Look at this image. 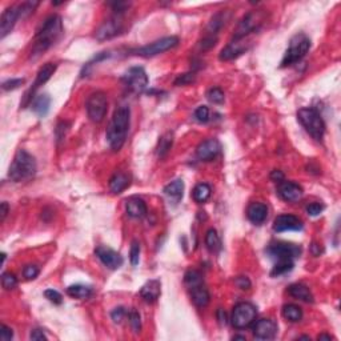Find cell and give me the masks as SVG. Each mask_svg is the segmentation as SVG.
Returning <instances> with one entry per match:
<instances>
[{"instance_id": "46", "label": "cell", "mask_w": 341, "mask_h": 341, "mask_svg": "<svg viewBox=\"0 0 341 341\" xmlns=\"http://www.w3.org/2000/svg\"><path fill=\"white\" fill-rule=\"evenodd\" d=\"M125 316H127V311H125L123 307L115 308V309L111 312V317H112L113 322H116V324H120Z\"/></svg>"}, {"instance_id": "55", "label": "cell", "mask_w": 341, "mask_h": 341, "mask_svg": "<svg viewBox=\"0 0 341 341\" xmlns=\"http://www.w3.org/2000/svg\"><path fill=\"white\" fill-rule=\"evenodd\" d=\"M317 340H333V337H332V336H329V334H320L319 337H317Z\"/></svg>"}, {"instance_id": "14", "label": "cell", "mask_w": 341, "mask_h": 341, "mask_svg": "<svg viewBox=\"0 0 341 341\" xmlns=\"http://www.w3.org/2000/svg\"><path fill=\"white\" fill-rule=\"evenodd\" d=\"M121 30H123V23L120 20V16H115L99 27V30L95 34V38L99 41L109 40L120 34Z\"/></svg>"}, {"instance_id": "10", "label": "cell", "mask_w": 341, "mask_h": 341, "mask_svg": "<svg viewBox=\"0 0 341 341\" xmlns=\"http://www.w3.org/2000/svg\"><path fill=\"white\" fill-rule=\"evenodd\" d=\"M262 22L264 20H262V15L260 12H249V14H247L241 19V22L239 23V26H237L236 31H235V35H233V40H240V39H244L249 34H253L256 31H259Z\"/></svg>"}, {"instance_id": "48", "label": "cell", "mask_w": 341, "mask_h": 341, "mask_svg": "<svg viewBox=\"0 0 341 341\" xmlns=\"http://www.w3.org/2000/svg\"><path fill=\"white\" fill-rule=\"evenodd\" d=\"M14 337V332L10 326H7L6 324L0 326V340L2 341H10Z\"/></svg>"}, {"instance_id": "1", "label": "cell", "mask_w": 341, "mask_h": 341, "mask_svg": "<svg viewBox=\"0 0 341 341\" xmlns=\"http://www.w3.org/2000/svg\"><path fill=\"white\" fill-rule=\"evenodd\" d=\"M63 34V23L59 15H51L45 19L44 24L36 34L34 47L31 51V59H38L43 53L52 47Z\"/></svg>"}, {"instance_id": "21", "label": "cell", "mask_w": 341, "mask_h": 341, "mask_svg": "<svg viewBox=\"0 0 341 341\" xmlns=\"http://www.w3.org/2000/svg\"><path fill=\"white\" fill-rule=\"evenodd\" d=\"M161 293V283L160 280H150L143 285L140 289V296L146 303H155L160 297Z\"/></svg>"}, {"instance_id": "13", "label": "cell", "mask_w": 341, "mask_h": 341, "mask_svg": "<svg viewBox=\"0 0 341 341\" xmlns=\"http://www.w3.org/2000/svg\"><path fill=\"white\" fill-rule=\"evenodd\" d=\"M253 337L256 340H274L278 334V324L272 319H261L253 322Z\"/></svg>"}, {"instance_id": "30", "label": "cell", "mask_w": 341, "mask_h": 341, "mask_svg": "<svg viewBox=\"0 0 341 341\" xmlns=\"http://www.w3.org/2000/svg\"><path fill=\"white\" fill-rule=\"evenodd\" d=\"M67 293L68 296L74 297V299L84 300V299H88V297L92 295V288H91V287H87V285L75 284L71 285V287H68Z\"/></svg>"}, {"instance_id": "5", "label": "cell", "mask_w": 341, "mask_h": 341, "mask_svg": "<svg viewBox=\"0 0 341 341\" xmlns=\"http://www.w3.org/2000/svg\"><path fill=\"white\" fill-rule=\"evenodd\" d=\"M309 48H311V40L305 35L300 34L293 36L289 43V48L285 51L284 57L281 60V67H289L300 61L307 55Z\"/></svg>"}, {"instance_id": "47", "label": "cell", "mask_w": 341, "mask_h": 341, "mask_svg": "<svg viewBox=\"0 0 341 341\" xmlns=\"http://www.w3.org/2000/svg\"><path fill=\"white\" fill-rule=\"evenodd\" d=\"M322 211H324V206L320 204V202H312V204H309V206L307 207V214L309 215V216H313V218H315V216H319Z\"/></svg>"}, {"instance_id": "37", "label": "cell", "mask_w": 341, "mask_h": 341, "mask_svg": "<svg viewBox=\"0 0 341 341\" xmlns=\"http://www.w3.org/2000/svg\"><path fill=\"white\" fill-rule=\"evenodd\" d=\"M207 98H208V100H210L211 103H214V104H221V103L224 101L225 96L224 92H223L220 88L215 87V88H211V90L207 92Z\"/></svg>"}, {"instance_id": "41", "label": "cell", "mask_w": 341, "mask_h": 341, "mask_svg": "<svg viewBox=\"0 0 341 341\" xmlns=\"http://www.w3.org/2000/svg\"><path fill=\"white\" fill-rule=\"evenodd\" d=\"M195 119L199 123H207L210 120V108L207 105H200L195 111Z\"/></svg>"}, {"instance_id": "54", "label": "cell", "mask_w": 341, "mask_h": 341, "mask_svg": "<svg viewBox=\"0 0 341 341\" xmlns=\"http://www.w3.org/2000/svg\"><path fill=\"white\" fill-rule=\"evenodd\" d=\"M218 320L221 325H225L227 324V316H225V312L223 309H219L218 311Z\"/></svg>"}, {"instance_id": "17", "label": "cell", "mask_w": 341, "mask_h": 341, "mask_svg": "<svg viewBox=\"0 0 341 341\" xmlns=\"http://www.w3.org/2000/svg\"><path fill=\"white\" fill-rule=\"evenodd\" d=\"M278 193L285 201L296 202L303 197L304 191L299 184L293 183V181L283 180L278 185Z\"/></svg>"}, {"instance_id": "38", "label": "cell", "mask_w": 341, "mask_h": 341, "mask_svg": "<svg viewBox=\"0 0 341 341\" xmlns=\"http://www.w3.org/2000/svg\"><path fill=\"white\" fill-rule=\"evenodd\" d=\"M184 281H185V284L191 288L193 285H197L200 283H202V276L200 272L197 270H188L185 276H184Z\"/></svg>"}, {"instance_id": "40", "label": "cell", "mask_w": 341, "mask_h": 341, "mask_svg": "<svg viewBox=\"0 0 341 341\" xmlns=\"http://www.w3.org/2000/svg\"><path fill=\"white\" fill-rule=\"evenodd\" d=\"M128 319H129V322H131L132 329L135 333H139L140 329H142V320H140V315L139 312H136L135 309H132L129 313H128Z\"/></svg>"}, {"instance_id": "4", "label": "cell", "mask_w": 341, "mask_h": 341, "mask_svg": "<svg viewBox=\"0 0 341 341\" xmlns=\"http://www.w3.org/2000/svg\"><path fill=\"white\" fill-rule=\"evenodd\" d=\"M297 120L305 128V131L316 140L321 142L325 133V123L315 108H301L297 111Z\"/></svg>"}, {"instance_id": "6", "label": "cell", "mask_w": 341, "mask_h": 341, "mask_svg": "<svg viewBox=\"0 0 341 341\" xmlns=\"http://www.w3.org/2000/svg\"><path fill=\"white\" fill-rule=\"evenodd\" d=\"M257 309L251 303H239L235 305L231 316V322L236 329H245L256 321Z\"/></svg>"}, {"instance_id": "23", "label": "cell", "mask_w": 341, "mask_h": 341, "mask_svg": "<svg viewBox=\"0 0 341 341\" xmlns=\"http://www.w3.org/2000/svg\"><path fill=\"white\" fill-rule=\"evenodd\" d=\"M247 216L251 223L256 225H261L268 218V207L262 202H252L248 207Z\"/></svg>"}, {"instance_id": "43", "label": "cell", "mask_w": 341, "mask_h": 341, "mask_svg": "<svg viewBox=\"0 0 341 341\" xmlns=\"http://www.w3.org/2000/svg\"><path fill=\"white\" fill-rule=\"evenodd\" d=\"M40 274V269H39L36 265H26L24 269H23V276L27 279V280H34L36 279Z\"/></svg>"}, {"instance_id": "56", "label": "cell", "mask_w": 341, "mask_h": 341, "mask_svg": "<svg viewBox=\"0 0 341 341\" xmlns=\"http://www.w3.org/2000/svg\"><path fill=\"white\" fill-rule=\"evenodd\" d=\"M233 340H245V336H233Z\"/></svg>"}, {"instance_id": "2", "label": "cell", "mask_w": 341, "mask_h": 341, "mask_svg": "<svg viewBox=\"0 0 341 341\" xmlns=\"http://www.w3.org/2000/svg\"><path fill=\"white\" fill-rule=\"evenodd\" d=\"M129 123H131V109L128 105H120L113 112L112 120L105 133L111 150L119 151L124 146L129 131Z\"/></svg>"}, {"instance_id": "34", "label": "cell", "mask_w": 341, "mask_h": 341, "mask_svg": "<svg viewBox=\"0 0 341 341\" xmlns=\"http://www.w3.org/2000/svg\"><path fill=\"white\" fill-rule=\"evenodd\" d=\"M225 24V14L224 12H221V14H218V15H215L212 19H211L210 24L207 27V31H208V34L210 36H216L219 31L221 30V27Z\"/></svg>"}, {"instance_id": "8", "label": "cell", "mask_w": 341, "mask_h": 341, "mask_svg": "<svg viewBox=\"0 0 341 341\" xmlns=\"http://www.w3.org/2000/svg\"><path fill=\"white\" fill-rule=\"evenodd\" d=\"M177 44H179V38L177 36H165V38L159 39V40L154 41L151 44L140 47V48L136 49L135 52L136 55L143 57H154L156 55L165 52V51L175 48Z\"/></svg>"}, {"instance_id": "19", "label": "cell", "mask_w": 341, "mask_h": 341, "mask_svg": "<svg viewBox=\"0 0 341 341\" xmlns=\"http://www.w3.org/2000/svg\"><path fill=\"white\" fill-rule=\"evenodd\" d=\"M303 223L299 218L293 215H280L275 219L274 231L278 233L288 232V231H301Z\"/></svg>"}, {"instance_id": "25", "label": "cell", "mask_w": 341, "mask_h": 341, "mask_svg": "<svg viewBox=\"0 0 341 341\" xmlns=\"http://www.w3.org/2000/svg\"><path fill=\"white\" fill-rule=\"evenodd\" d=\"M129 183H131V179L128 175L123 172L115 173L111 180H109V189L112 193H121L124 189H127L129 187Z\"/></svg>"}, {"instance_id": "51", "label": "cell", "mask_w": 341, "mask_h": 341, "mask_svg": "<svg viewBox=\"0 0 341 341\" xmlns=\"http://www.w3.org/2000/svg\"><path fill=\"white\" fill-rule=\"evenodd\" d=\"M31 340H36V341H41V340H47V336L44 334V332L41 329H34L31 332L30 334Z\"/></svg>"}, {"instance_id": "27", "label": "cell", "mask_w": 341, "mask_h": 341, "mask_svg": "<svg viewBox=\"0 0 341 341\" xmlns=\"http://www.w3.org/2000/svg\"><path fill=\"white\" fill-rule=\"evenodd\" d=\"M32 109L34 112L40 117H44L49 111V107H51V98L48 95H39L32 101Z\"/></svg>"}, {"instance_id": "35", "label": "cell", "mask_w": 341, "mask_h": 341, "mask_svg": "<svg viewBox=\"0 0 341 341\" xmlns=\"http://www.w3.org/2000/svg\"><path fill=\"white\" fill-rule=\"evenodd\" d=\"M293 265H295V262L293 260H278L276 264H275L274 269L270 272L272 276H281V275L287 274L289 270L293 269Z\"/></svg>"}, {"instance_id": "15", "label": "cell", "mask_w": 341, "mask_h": 341, "mask_svg": "<svg viewBox=\"0 0 341 341\" xmlns=\"http://www.w3.org/2000/svg\"><path fill=\"white\" fill-rule=\"evenodd\" d=\"M22 18L20 15L19 6H12V7H8L6 11L2 14V18H0V38L4 39L7 36L10 32L12 31V28L15 27L16 22Z\"/></svg>"}, {"instance_id": "50", "label": "cell", "mask_w": 341, "mask_h": 341, "mask_svg": "<svg viewBox=\"0 0 341 341\" xmlns=\"http://www.w3.org/2000/svg\"><path fill=\"white\" fill-rule=\"evenodd\" d=\"M235 284H236L240 289H244V291L251 288V285H252L251 281H249V279H248L247 276H239V278L235 280Z\"/></svg>"}, {"instance_id": "53", "label": "cell", "mask_w": 341, "mask_h": 341, "mask_svg": "<svg viewBox=\"0 0 341 341\" xmlns=\"http://www.w3.org/2000/svg\"><path fill=\"white\" fill-rule=\"evenodd\" d=\"M8 204L6 201H3L2 204H0V215H2V221L6 220V218H7L8 215Z\"/></svg>"}, {"instance_id": "45", "label": "cell", "mask_w": 341, "mask_h": 341, "mask_svg": "<svg viewBox=\"0 0 341 341\" xmlns=\"http://www.w3.org/2000/svg\"><path fill=\"white\" fill-rule=\"evenodd\" d=\"M24 83H26L24 79H10L6 80V82L2 84V88H3L4 91H12L16 90V88H19V87L23 86Z\"/></svg>"}, {"instance_id": "26", "label": "cell", "mask_w": 341, "mask_h": 341, "mask_svg": "<svg viewBox=\"0 0 341 341\" xmlns=\"http://www.w3.org/2000/svg\"><path fill=\"white\" fill-rule=\"evenodd\" d=\"M288 293L297 300L305 301V303H313V295L309 291L307 285L304 284H292L288 288Z\"/></svg>"}, {"instance_id": "32", "label": "cell", "mask_w": 341, "mask_h": 341, "mask_svg": "<svg viewBox=\"0 0 341 341\" xmlns=\"http://www.w3.org/2000/svg\"><path fill=\"white\" fill-rule=\"evenodd\" d=\"M173 144V135L172 132H167L164 135L161 136L160 140H159L158 148H156V154H158L159 158H164L167 156V154L169 152V150L172 148Z\"/></svg>"}, {"instance_id": "9", "label": "cell", "mask_w": 341, "mask_h": 341, "mask_svg": "<svg viewBox=\"0 0 341 341\" xmlns=\"http://www.w3.org/2000/svg\"><path fill=\"white\" fill-rule=\"evenodd\" d=\"M55 71H56V64L55 63H45L44 65L39 70L34 86L31 87L30 90L27 91L26 94H24V96H23V100L22 103H20V107H22V108H26L28 104H32V99L35 98L34 95L35 92H36V90H38L39 87L48 82V80L52 78L53 74H55Z\"/></svg>"}, {"instance_id": "16", "label": "cell", "mask_w": 341, "mask_h": 341, "mask_svg": "<svg viewBox=\"0 0 341 341\" xmlns=\"http://www.w3.org/2000/svg\"><path fill=\"white\" fill-rule=\"evenodd\" d=\"M95 255L98 256V259L103 262V265H105L109 269H119L124 262L120 253H117L116 251H113L111 248L98 247L95 249Z\"/></svg>"}, {"instance_id": "24", "label": "cell", "mask_w": 341, "mask_h": 341, "mask_svg": "<svg viewBox=\"0 0 341 341\" xmlns=\"http://www.w3.org/2000/svg\"><path fill=\"white\" fill-rule=\"evenodd\" d=\"M189 289H191L192 301L195 303L196 307L204 308L210 304L211 300L210 292H208V289L206 288V285L202 284V283H200V284L197 285H193V287H191Z\"/></svg>"}, {"instance_id": "44", "label": "cell", "mask_w": 341, "mask_h": 341, "mask_svg": "<svg viewBox=\"0 0 341 341\" xmlns=\"http://www.w3.org/2000/svg\"><path fill=\"white\" fill-rule=\"evenodd\" d=\"M44 296L45 299H48L51 303L57 304V305L63 303V296H61L57 291H55V289H47L44 292Z\"/></svg>"}, {"instance_id": "11", "label": "cell", "mask_w": 341, "mask_h": 341, "mask_svg": "<svg viewBox=\"0 0 341 341\" xmlns=\"http://www.w3.org/2000/svg\"><path fill=\"white\" fill-rule=\"evenodd\" d=\"M266 253L276 261L278 260H293L300 256L301 248L296 244L275 243L268 247Z\"/></svg>"}, {"instance_id": "28", "label": "cell", "mask_w": 341, "mask_h": 341, "mask_svg": "<svg viewBox=\"0 0 341 341\" xmlns=\"http://www.w3.org/2000/svg\"><path fill=\"white\" fill-rule=\"evenodd\" d=\"M165 196H168L169 199L175 200V201H179V200L183 197L184 193V181L177 179V180L169 183L168 185H165L164 188Z\"/></svg>"}, {"instance_id": "42", "label": "cell", "mask_w": 341, "mask_h": 341, "mask_svg": "<svg viewBox=\"0 0 341 341\" xmlns=\"http://www.w3.org/2000/svg\"><path fill=\"white\" fill-rule=\"evenodd\" d=\"M195 72H187V74H183L175 80V86H188V84H191V83L195 82Z\"/></svg>"}, {"instance_id": "7", "label": "cell", "mask_w": 341, "mask_h": 341, "mask_svg": "<svg viewBox=\"0 0 341 341\" xmlns=\"http://www.w3.org/2000/svg\"><path fill=\"white\" fill-rule=\"evenodd\" d=\"M86 109L91 121L101 123L104 120L105 113L108 109V100L104 92H95L91 95L86 103Z\"/></svg>"}, {"instance_id": "29", "label": "cell", "mask_w": 341, "mask_h": 341, "mask_svg": "<svg viewBox=\"0 0 341 341\" xmlns=\"http://www.w3.org/2000/svg\"><path fill=\"white\" fill-rule=\"evenodd\" d=\"M211 193H212V189H211L210 185L206 183H200L193 188V191H192V197H193V200H195L196 202L204 204V202L211 197Z\"/></svg>"}, {"instance_id": "52", "label": "cell", "mask_w": 341, "mask_h": 341, "mask_svg": "<svg viewBox=\"0 0 341 341\" xmlns=\"http://www.w3.org/2000/svg\"><path fill=\"white\" fill-rule=\"evenodd\" d=\"M270 179L276 183H280V181L284 180V173L281 172V171H274V172L270 173Z\"/></svg>"}, {"instance_id": "33", "label": "cell", "mask_w": 341, "mask_h": 341, "mask_svg": "<svg viewBox=\"0 0 341 341\" xmlns=\"http://www.w3.org/2000/svg\"><path fill=\"white\" fill-rule=\"evenodd\" d=\"M206 245L210 252H219L221 249V241L216 229L211 228L206 233Z\"/></svg>"}, {"instance_id": "49", "label": "cell", "mask_w": 341, "mask_h": 341, "mask_svg": "<svg viewBox=\"0 0 341 341\" xmlns=\"http://www.w3.org/2000/svg\"><path fill=\"white\" fill-rule=\"evenodd\" d=\"M216 41H218V38H216V36H210V35H208L207 38L202 39L201 43H200V47H201L202 51H207V49L215 47Z\"/></svg>"}, {"instance_id": "3", "label": "cell", "mask_w": 341, "mask_h": 341, "mask_svg": "<svg viewBox=\"0 0 341 341\" xmlns=\"http://www.w3.org/2000/svg\"><path fill=\"white\" fill-rule=\"evenodd\" d=\"M36 169H38V165H36V160L34 156L28 154L26 150H19L10 165L8 176L15 183L27 181L35 176Z\"/></svg>"}, {"instance_id": "18", "label": "cell", "mask_w": 341, "mask_h": 341, "mask_svg": "<svg viewBox=\"0 0 341 341\" xmlns=\"http://www.w3.org/2000/svg\"><path fill=\"white\" fill-rule=\"evenodd\" d=\"M221 152V144L218 139H208L200 143L196 148V156L199 160L211 161Z\"/></svg>"}, {"instance_id": "12", "label": "cell", "mask_w": 341, "mask_h": 341, "mask_svg": "<svg viewBox=\"0 0 341 341\" xmlns=\"http://www.w3.org/2000/svg\"><path fill=\"white\" fill-rule=\"evenodd\" d=\"M123 82L125 86L133 92H143L148 86V76L143 67L129 68L123 76Z\"/></svg>"}, {"instance_id": "31", "label": "cell", "mask_w": 341, "mask_h": 341, "mask_svg": "<svg viewBox=\"0 0 341 341\" xmlns=\"http://www.w3.org/2000/svg\"><path fill=\"white\" fill-rule=\"evenodd\" d=\"M283 316L291 322H299L303 319V311L299 305L295 304H287L283 307Z\"/></svg>"}, {"instance_id": "36", "label": "cell", "mask_w": 341, "mask_h": 341, "mask_svg": "<svg viewBox=\"0 0 341 341\" xmlns=\"http://www.w3.org/2000/svg\"><path fill=\"white\" fill-rule=\"evenodd\" d=\"M2 285L6 291H11L18 285V279L15 278V275L11 272H4L2 275Z\"/></svg>"}, {"instance_id": "22", "label": "cell", "mask_w": 341, "mask_h": 341, "mask_svg": "<svg viewBox=\"0 0 341 341\" xmlns=\"http://www.w3.org/2000/svg\"><path fill=\"white\" fill-rule=\"evenodd\" d=\"M245 51H247V45L243 43V39H240V40H233L225 48L221 49L219 59L221 61L232 60L235 57L240 56L241 53H244Z\"/></svg>"}, {"instance_id": "20", "label": "cell", "mask_w": 341, "mask_h": 341, "mask_svg": "<svg viewBox=\"0 0 341 341\" xmlns=\"http://www.w3.org/2000/svg\"><path fill=\"white\" fill-rule=\"evenodd\" d=\"M125 212L129 218L143 219L147 215L148 210H147V204L144 200L138 196H132L125 200Z\"/></svg>"}, {"instance_id": "39", "label": "cell", "mask_w": 341, "mask_h": 341, "mask_svg": "<svg viewBox=\"0 0 341 341\" xmlns=\"http://www.w3.org/2000/svg\"><path fill=\"white\" fill-rule=\"evenodd\" d=\"M129 261L133 266H138L140 262V244L139 241L133 240L129 249Z\"/></svg>"}]
</instances>
